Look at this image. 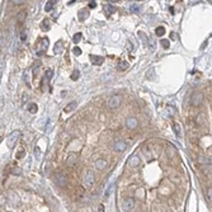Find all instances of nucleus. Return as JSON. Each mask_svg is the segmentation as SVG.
Returning a JSON list of instances; mask_svg holds the SVG:
<instances>
[{
  "label": "nucleus",
  "mask_w": 212,
  "mask_h": 212,
  "mask_svg": "<svg viewBox=\"0 0 212 212\" xmlns=\"http://www.w3.org/2000/svg\"><path fill=\"white\" fill-rule=\"evenodd\" d=\"M19 137H20V132H19V131H13V132L9 135L8 140H6L8 147H9V149H13V147L17 145V142H18Z\"/></svg>",
  "instance_id": "obj_1"
},
{
  "label": "nucleus",
  "mask_w": 212,
  "mask_h": 212,
  "mask_svg": "<svg viewBox=\"0 0 212 212\" xmlns=\"http://www.w3.org/2000/svg\"><path fill=\"white\" fill-rule=\"evenodd\" d=\"M83 180H84V184H85L87 187H92V185L94 184V182H95V175H94V173H93L92 170H85V173H84Z\"/></svg>",
  "instance_id": "obj_2"
},
{
  "label": "nucleus",
  "mask_w": 212,
  "mask_h": 212,
  "mask_svg": "<svg viewBox=\"0 0 212 212\" xmlns=\"http://www.w3.org/2000/svg\"><path fill=\"white\" fill-rule=\"evenodd\" d=\"M202 102H203V93L202 92L193 93L192 98H190V103H192V105H194V107H198L200 104H202Z\"/></svg>",
  "instance_id": "obj_3"
},
{
  "label": "nucleus",
  "mask_w": 212,
  "mask_h": 212,
  "mask_svg": "<svg viewBox=\"0 0 212 212\" xmlns=\"http://www.w3.org/2000/svg\"><path fill=\"white\" fill-rule=\"evenodd\" d=\"M120 104H121V97H120V95H113V97H111V98H109V100H108V103H107L108 108H111V109L118 108V105H120Z\"/></svg>",
  "instance_id": "obj_4"
},
{
  "label": "nucleus",
  "mask_w": 212,
  "mask_h": 212,
  "mask_svg": "<svg viewBox=\"0 0 212 212\" xmlns=\"http://www.w3.org/2000/svg\"><path fill=\"white\" fill-rule=\"evenodd\" d=\"M8 200H9V203H10L12 206H18V205H19V202H20L19 196H18V194H17L15 192H13V190H10V192H9Z\"/></svg>",
  "instance_id": "obj_5"
},
{
  "label": "nucleus",
  "mask_w": 212,
  "mask_h": 212,
  "mask_svg": "<svg viewBox=\"0 0 212 212\" xmlns=\"http://www.w3.org/2000/svg\"><path fill=\"white\" fill-rule=\"evenodd\" d=\"M133 206H135V201H133V198H126V200L122 202V208H123L125 211H131L133 208Z\"/></svg>",
  "instance_id": "obj_6"
},
{
  "label": "nucleus",
  "mask_w": 212,
  "mask_h": 212,
  "mask_svg": "<svg viewBox=\"0 0 212 212\" xmlns=\"http://www.w3.org/2000/svg\"><path fill=\"white\" fill-rule=\"evenodd\" d=\"M126 147H127L126 142L122 141V140H116V141H114V143H113V149L116 150V151H118V152L125 151Z\"/></svg>",
  "instance_id": "obj_7"
},
{
  "label": "nucleus",
  "mask_w": 212,
  "mask_h": 212,
  "mask_svg": "<svg viewBox=\"0 0 212 212\" xmlns=\"http://www.w3.org/2000/svg\"><path fill=\"white\" fill-rule=\"evenodd\" d=\"M137 126H138V121L136 120V118H133V117H130L128 120L126 121V127L128 130H135Z\"/></svg>",
  "instance_id": "obj_8"
},
{
  "label": "nucleus",
  "mask_w": 212,
  "mask_h": 212,
  "mask_svg": "<svg viewBox=\"0 0 212 212\" xmlns=\"http://www.w3.org/2000/svg\"><path fill=\"white\" fill-rule=\"evenodd\" d=\"M55 180H56L57 185H60V187H65V185H67V178L63 174H57L56 178H55Z\"/></svg>",
  "instance_id": "obj_9"
},
{
  "label": "nucleus",
  "mask_w": 212,
  "mask_h": 212,
  "mask_svg": "<svg viewBox=\"0 0 212 212\" xmlns=\"http://www.w3.org/2000/svg\"><path fill=\"white\" fill-rule=\"evenodd\" d=\"M76 162H78V155L73 152V154L67 155V159H66V162H65V163H66L67 167H74Z\"/></svg>",
  "instance_id": "obj_10"
},
{
  "label": "nucleus",
  "mask_w": 212,
  "mask_h": 212,
  "mask_svg": "<svg viewBox=\"0 0 212 212\" xmlns=\"http://www.w3.org/2000/svg\"><path fill=\"white\" fill-rule=\"evenodd\" d=\"M127 163H128L130 167L136 168V167H138V165H140V158H138L137 155H132V156H131V158L128 159V162H127Z\"/></svg>",
  "instance_id": "obj_11"
},
{
  "label": "nucleus",
  "mask_w": 212,
  "mask_h": 212,
  "mask_svg": "<svg viewBox=\"0 0 212 212\" xmlns=\"http://www.w3.org/2000/svg\"><path fill=\"white\" fill-rule=\"evenodd\" d=\"M89 58H90V61H92V63L93 65H102L103 63V61H104V58L102 57V56H95V55H90L89 56Z\"/></svg>",
  "instance_id": "obj_12"
},
{
  "label": "nucleus",
  "mask_w": 212,
  "mask_h": 212,
  "mask_svg": "<svg viewBox=\"0 0 212 212\" xmlns=\"http://www.w3.org/2000/svg\"><path fill=\"white\" fill-rule=\"evenodd\" d=\"M94 165H95V168L98 169V170H103V169L107 167V162H105L104 159H98V160H95Z\"/></svg>",
  "instance_id": "obj_13"
},
{
  "label": "nucleus",
  "mask_w": 212,
  "mask_h": 212,
  "mask_svg": "<svg viewBox=\"0 0 212 212\" xmlns=\"http://www.w3.org/2000/svg\"><path fill=\"white\" fill-rule=\"evenodd\" d=\"M76 105H78V103H76V102H71L70 104H67L65 108H63V112L65 113H70V112H73L74 109L76 108Z\"/></svg>",
  "instance_id": "obj_14"
},
{
  "label": "nucleus",
  "mask_w": 212,
  "mask_h": 212,
  "mask_svg": "<svg viewBox=\"0 0 212 212\" xmlns=\"http://www.w3.org/2000/svg\"><path fill=\"white\" fill-rule=\"evenodd\" d=\"M25 17H27V12L25 10H20L19 13H18V15H17V20L22 24L24 20H25Z\"/></svg>",
  "instance_id": "obj_15"
},
{
  "label": "nucleus",
  "mask_w": 212,
  "mask_h": 212,
  "mask_svg": "<svg viewBox=\"0 0 212 212\" xmlns=\"http://www.w3.org/2000/svg\"><path fill=\"white\" fill-rule=\"evenodd\" d=\"M89 17V13L87 12V10H80L79 13H78V19L80 20V22H84L87 18Z\"/></svg>",
  "instance_id": "obj_16"
},
{
  "label": "nucleus",
  "mask_w": 212,
  "mask_h": 212,
  "mask_svg": "<svg viewBox=\"0 0 212 212\" xmlns=\"http://www.w3.org/2000/svg\"><path fill=\"white\" fill-rule=\"evenodd\" d=\"M47 46H48V40H47V38H43V40H42V47L37 52V55H43V51L47 48Z\"/></svg>",
  "instance_id": "obj_17"
},
{
  "label": "nucleus",
  "mask_w": 212,
  "mask_h": 212,
  "mask_svg": "<svg viewBox=\"0 0 212 212\" xmlns=\"http://www.w3.org/2000/svg\"><path fill=\"white\" fill-rule=\"evenodd\" d=\"M104 10L107 12V14H112V13H116L117 8H116V6H113V5H111V4H108V5H105V6H104Z\"/></svg>",
  "instance_id": "obj_18"
},
{
  "label": "nucleus",
  "mask_w": 212,
  "mask_h": 212,
  "mask_svg": "<svg viewBox=\"0 0 212 212\" xmlns=\"http://www.w3.org/2000/svg\"><path fill=\"white\" fill-rule=\"evenodd\" d=\"M27 109H28L29 113H37V109H38V108H37V104L31 103V104H29L28 107H27Z\"/></svg>",
  "instance_id": "obj_19"
},
{
  "label": "nucleus",
  "mask_w": 212,
  "mask_h": 212,
  "mask_svg": "<svg viewBox=\"0 0 212 212\" xmlns=\"http://www.w3.org/2000/svg\"><path fill=\"white\" fill-rule=\"evenodd\" d=\"M127 67H128V62L127 61H122V62L118 63V70L120 71H125Z\"/></svg>",
  "instance_id": "obj_20"
},
{
  "label": "nucleus",
  "mask_w": 212,
  "mask_h": 212,
  "mask_svg": "<svg viewBox=\"0 0 212 212\" xmlns=\"http://www.w3.org/2000/svg\"><path fill=\"white\" fill-rule=\"evenodd\" d=\"M62 50H63L62 42H61V41H60V42H57L56 46H55V52H56V53H60V52H62Z\"/></svg>",
  "instance_id": "obj_21"
},
{
  "label": "nucleus",
  "mask_w": 212,
  "mask_h": 212,
  "mask_svg": "<svg viewBox=\"0 0 212 212\" xmlns=\"http://www.w3.org/2000/svg\"><path fill=\"white\" fill-rule=\"evenodd\" d=\"M173 128H174V132H175V135L178 137L182 135V130H180V126L178 125V123H173Z\"/></svg>",
  "instance_id": "obj_22"
},
{
  "label": "nucleus",
  "mask_w": 212,
  "mask_h": 212,
  "mask_svg": "<svg viewBox=\"0 0 212 212\" xmlns=\"http://www.w3.org/2000/svg\"><path fill=\"white\" fill-rule=\"evenodd\" d=\"M155 33H156V36L162 37V36L165 35V28L164 27H158V28H156V31H155Z\"/></svg>",
  "instance_id": "obj_23"
},
{
  "label": "nucleus",
  "mask_w": 212,
  "mask_h": 212,
  "mask_svg": "<svg viewBox=\"0 0 212 212\" xmlns=\"http://www.w3.org/2000/svg\"><path fill=\"white\" fill-rule=\"evenodd\" d=\"M202 170H203V173H205V174L208 175L210 173H211V165H208V164L202 165Z\"/></svg>",
  "instance_id": "obj_24"
},
{
  "label": "nucleus",
  "mask_w": 212,
  "mask_h": 212,
  "mask_svg": "<svg viewBox=\"0 0 212 212\" xmlns=\"http://www.w3.org/2000/svg\"><path fill=\"white\" fill-rule=\"evenodd\" d=\"M55 3H56V1H53V0H51V1H47V4H46V6H45L46 12H50L51 9H52L53 5H55Z\"/></svg>",
  "instance_id": "obj_25"
},
{
  "label": "nucleus",
  "mask_w": 212,
  "mask_h": 212,
  "mask_svg": "<svg viewBox=\"0 0 212 212\" xmlns=\"http://www.w3.org/2000/svg\"><path fill=\"white\" fill-rule=\"evenodd\" d=\"M203 122H205L203 114H198V116L196 117V123H197V125H203Z\"/></svg>",
  "instance_id": "obj_26"
},
{
  "label": "nucleus",
  "mask_w": 212,
  "mask_h": 212,
  "mask_svg": "<svg viewBox=\"0 0 212 212\" xmlns=\"http://www.w3.org/2000/svg\"><path fill=\"white\" fill-rule=\"evenodd\" d=\"M48 23L50 22H48L47 19H45L43 22H42V29H43V31H48V29H50V24Z\"/></svg>",
  "instance_id": "obj_27"
},
{
  "label": "nucleus",
  "mask_w": 212,
  "mask_h": 212,
  "mask_svg": "<svg viewBox=\"0 0 212 212\" xmlns=\"http://www.w3.org/2000/svg\"><path fill=\"white\" fill-rule=\"evenodd\" d=\"M79 76H80V73H79V70H74V73H73V75H71V80H78L79 79Z\"/></svg>",
  "instance_id": "obj_28"
},
{
  "label": "nucleus",
  "mask_w": 212,
  "mask_h": 212,
  "mask_svg": "<svg viewBox=\"0 0 212 212\" xmlns=\"http://www.w3.org/2000/svg\"><path fill=\"white\" fill-rule=\"evenodd\" d=\"M80 40H81V33H76V35L74 36V38H73L74 43H79Z\"/></svg>",
  "instance_id": "obj_29"
},
{
  "label": "nucleus",
  "mask_w": 212,
  "mask_h": 212,
  "mask_svg": "<svg viewBox=\"0 0 212 212\" xmlns=\"http://www.w3.org/2000/svg\"><path fill=\"white\" fill-rule=\"evenodd\" d=\"M131 10H132L133 13H138L140 8H138V5H137V4H132V5H131Z\"/></svg>",
  "instance_id": "obj_30"
},
{
  "label": "nucleus",
  "mask_w": 212,
  "mask_h": 212,
  "mask_svg": "<svg viewBox=\"0 0 212 212\" xmlns=\"http://www.w3.org/2000/svg\"><path fill=\"white\" fill-rule=\"evenodd\" d=\"M73 52L76 55V56H79V55H81V50H80L79 47H74V50H73Z\"/></svg>",
  "instance_id": "obj_31"
},
{
  "label": "nucleus",
  "mask_w": 212,
  "mask_h": 212,
  "mask_svg": "<svg viewBox=\"0 0 212 212\" xmlns=\"http://www.w3.org/2000/svg\"><path fill=\"white\" fill-rule=\"evenodd\" d=\"M162 46H163L164 48H168L169 47V41L168 40H163L162 41Z\"/></svg>",
  "instance_id": "obj_32"
},
{
  "label": "nucleus",
  "mask_w": 212,
  "mask_h": 212,
  "mask_svg": "<svg viewBox=\"0 0 212 212\" xmlns=\"http://www.w3.org/2000/svg\"><path fill=\"white\" fill-rule=\"evenodd\" d=\"M113 188H114V184H112V185H111V188H109V189L107 190V192H105V196H107V197H108V196H109V194H111V193H112V190H113Z\"/></svg>",
  "instance_id": "obj_33"
},
{
  "label": "nucleus",
  "mask_w": 212,
  "mask_h": 212,
  "mask_svg": "<svg viewBox=\"0 0 212 212\" xmlns=\"http://www.w3.org/2000/svg\"><path fill=\"white\" fill-rule=\"evenodd\" d=\"M23 155H24V150L22 149V150H20V151L18 152V155H17V158H18V159H22V158H23Z\"/></svg>",
  "instance_id": "obj_34"
},
{
  "label": "nucleus",
  "mask_w": 212,
  "mask_h": 212,
  "mask_svg": "<svg viewBox=\"0 0 212 212\" xmlns=\"http://www.w3.org/2000/svg\"><path fill=\"white\" fill-rule=\"evenodd\" d=\"M22 170H20L19 168H14V170H13V174H20Z\"/></svg>",
  "instance_id": "obj_35"
},
{
  "label": "nucleus",
  "mask_w": 212,
  "mask_h": 212,
  "mask_svg": "<svg viewBox=\"0 0 212 212\" xmlns=\"http://www.w3.org/2000/svg\"><path fill=\"white\" fill-rule=\"evenodd\" d=\"M95 6H97L95 1H90V4H89V8H92V9H93V8H95Z\"/></svg>",
  "instance_id": "obj_36"
},
{
  "label": "nucleus",
  "mask_w": 212,
  "mask_h": 212,
  "mask_svg": "<svg viewBox=\"0 0 212 212\" xmlns=\"http://www.w3.org/2000/svg\"><path fill=\"white\" fill-rule=\"evenodd\" d=\"M211 194H212V190H211V188L208 189V192H207V197H208V200L211 201Z\"/></svg>",
  "instance_id": "obj_37"
},
{
  "label": "nucleus",
  "mask_w": 212,
  "mask_h": 212,
  "mask_svg": "<svg viewBox=\"0 0 212 212\" xmlns=\"http://www.w3.org/2000/svg\"><path fill=\"white\" fill-rule=\"evenodd\" d=\"M12 3H14V4H23L24 1H22V0H13Z\"/></svg>",
  "instance_id": "obj_38"
},
{
  "label": "nucleus",
  "mask_w": 212,
  "mask_h": 212,
  "mask_svg": "<svg viewBox=\"0 0 212 212\" xmlns=\"http://www.w3.org/2000/svg\"><path fill=\"white\" fill-rule=\"evenodd\" d=\"M20 38H22V40L24 41V40H25V33H22V36H20Z\"/></svg>",
  "instance_id": "obj_39"
},
{
  "label": "nucleus",
  "mask_w": 212,
  "mask_h": 212,
  "mask_svg": "<svg viewBox=\"0 0 212 212\" xmlns=\"http://www.w3.org/2000/svg\"><path fill=\"white\" fill-rule=\"evenodd\" d=\"M0 45H3V38H1V33H0Z\"/></svg>",
  "instance_id": "obj_40"
},
{
  "label": "nucleus",
  "mask_w": 212,
  "mask_h": 212,
  "mask_svg": "<svg viewBox=\"0 0 212 212\" xmlns=\"http://www.w3.org/2000/svg\"><path fill=\"white\" fill-rule=\"evenodd\" d=\"M1 141H3V137H1V136H0V142H1Z\"/></svg>",
  "instance_id": "obj_41"
}]
</instances>
